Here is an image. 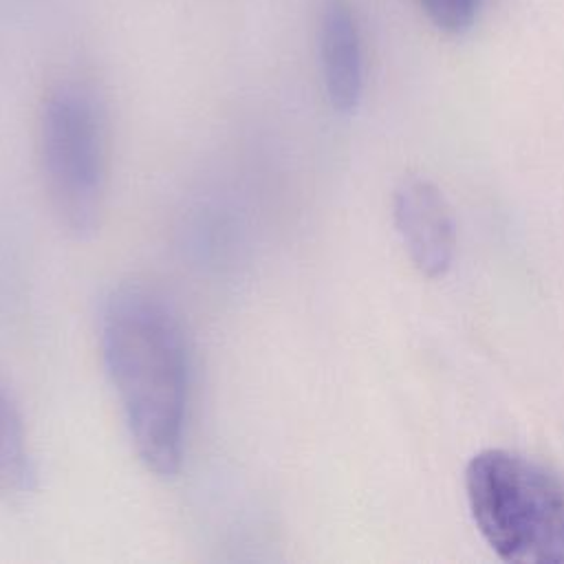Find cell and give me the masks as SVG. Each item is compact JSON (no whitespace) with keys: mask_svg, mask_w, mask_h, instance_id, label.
<instances>
[{"mask_svg":"<svg viewBox=\"0 0 564 564\" xmlns=\"http://www.w3.org/2000/svg\"><path fill=\"white\" fill-rule=\"evenodd\" d=\"M317 51L330 106L350 115L364 90L361 35L352 7L346 0H322L317 13Z\"/></svg>","mask_w":564,"mask_h":564,"instance_id":"5b68a950","label":"cell"},{"mask_svg":"<svg viewBox=\"0 0 564 564\" xmlns=\"http://www.w3.org/2000/svg\"><path fill=\"white\" fill-rule=\"evenodd\" d=\"M101 355L141 463L181 467L189 405V352L174 308L152 289L121 286L101 313Z\"/></svg>","mask_w":564,"mask_h":564,"instance_id":"6da1fadb","label":"cell"},{"mask_svg":"<svg viewBox=\"0 0 564 564\" xmlns=\"http://www.w3.org/2000/svg\"><path fill=\"white\" fill-rule=\"evenodd\" d=\"M31 482L33 465L24 423L7 386L0 381V502L26 494Z\"/></svg>","mask_w":564,"mask_h":564,"instance_id":"8992f818","label":"cell"},{"mask_svg":"<svg viewBox=\"0 0 564 564\" xmlns=\"http://www.w3.org/2000/svg\"><path fill=\"white\" fill-rule=\"evenodd\" d=\"M465 496L500 560L564 564V476L518 452L482 449L467 463Z\"/></svg>","mask_w":564,"mask_h":564,"instance_id":"7a4b0ae2","label":"cell"},{"mask_svg":"<svg viewBox=\"0 0 564 564\" xmlns=\"http://www.w3.org/2000/svg\"><path fill=\"white\" fill-rule=\"evenodd\" d=\"M421 7L436 29L456 35L474 24L480 0H421Z\"/></svg>","mask_w":564,"mask_h":564,"instance_id":"52a82bcc","label":"cell"},{"mask_svg":"<svg viewBox=\"0 0 564 564\" xmlns=\"http://www.w3.org/2000/svg\"><path fill=\"white\" fill-rule=\"evenodd\" d=\"M44 192L57 223L75 238L99 227L106 196L108 132L97 93L77 79L48 88L37 119Z\"/></svg>","mask_w":564,"mask_h":564,"instance_id":"3957f363","label":"cell"},{"mask_svg":"<svg viewBox=\"0 0 564 564\" xmlns=\"http://www.w3.org/2000/svg\"><path fill=\"white\" fill-rule=\"evenodd\" d=\"M394 225L414 267L427 278L443 275L454 258V220L449 207L425 178H403L394 192Z\"/></svg>","mask_w":564,"mask_h":564,"instance_id":"277c9868","label":"cell"}]
</instances>
